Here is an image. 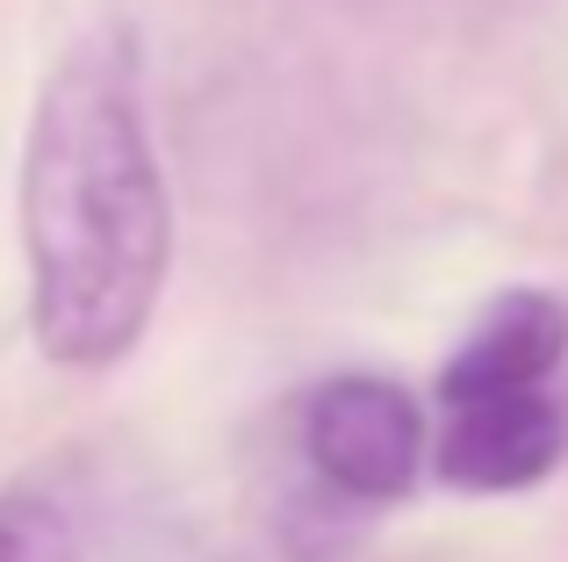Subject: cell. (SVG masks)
<instances>
[{"label": "cell", "instance_id": "obj_1", "mask_svg": "<svg viewBox=\"0 0 568 562\" xmlns=\"http://www.w3.org/2000/svg\"><path fill=\"white\" fill-rule=\"evenodd\" d=\"M14 224L37 353L72 375L130 361L173 268V195L152 144L138 22L101 14L51 58L22 130Z\"/></svg>", "mask_w": 568, "mask_h": 562}, {"label": "cell", "instance_id": "obj_2", "mask_svg": "<svg viewBox=\"0 0 568 562\" xmlns=\"http://www.w3.org/2000/svg\"><path fill=\"white\" fill-rule=\"evenodd\" d=\"M568 310L547 289H511L475 318L439 375V476L454 491L504 498L532 491L568 454Z\"/></svg>", "mask_w": 568, "mask_h": 562}, {"label": "cell", "instance_id": "obj_3", "mask_svg": "<svg viewBox=\"0 0 568 562\" xmlns=\"http://www.w3.org/2000/svg\"><path fill=\"white\" fill-rule=\"evenodd\" d=\"M303 454L332 491L388 505L425 469V411L388 375H332L303 404Z\"/></svg>", "mask_w": 568, "mask_h": 562}, {"label": "cell", "instance_id": "obj_4", "mask_svg": "<svg viewBox=\"0 0 568 562\" xmlns=\"http://www.w3.org/2000/svg\"><path fill=\"white\" fill-rule=\"evenodd\" d=\"M0 562H80V534L51 498L0 491Z\"/></svg>", "mask_w": 568, "mask_h": 562}]
</instances>
